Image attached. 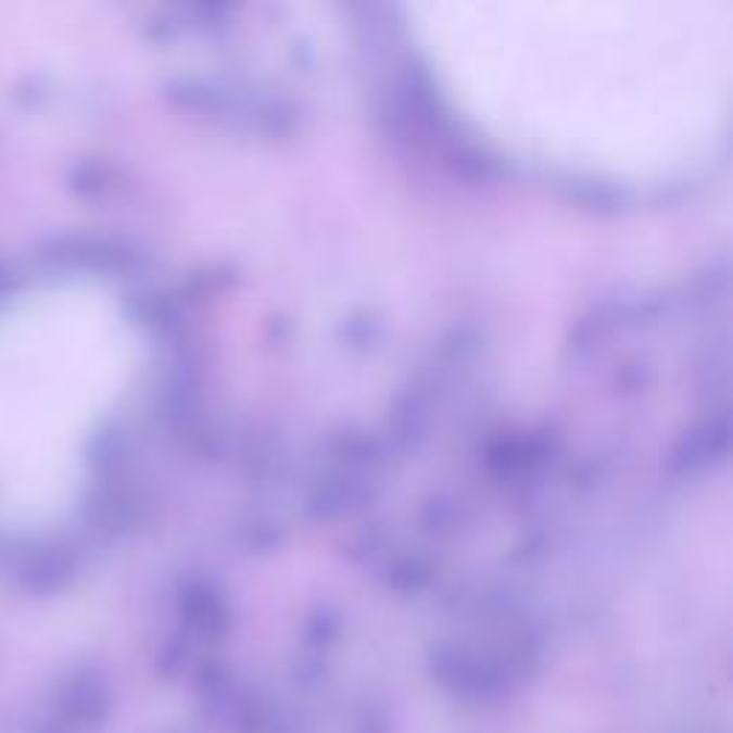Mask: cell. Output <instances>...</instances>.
<instances>
[{"label": "cell", "instance_id": "cell-1", "mask_svg": "<svg viewBox=\"0 0 733 733\" xmlns=\"http://www.w3.org/2000/svg\"><path fill=\"white\" fill-rule=\"evenodd\" d=\"M404 21L458 118L530 164L665 181L725 138L731 0H427Z\"/></svg>", "mask_w": 733, "mask_h": 733}, {"label": "cell", "instance_id": "cell-2", "mask_svg": "<svg viewBox=\"0 0 733 733\" xmlns=\"http://www.w3.org/2000/svg\"><path fill=\"white\" fill-rule=\"evenodd\" d=\"M143 362L141 324L101 278L49 276L0 299V530L69 519Z\"/></svg>", "mask_w": 733, "mask_h": 733}]
</instances>
